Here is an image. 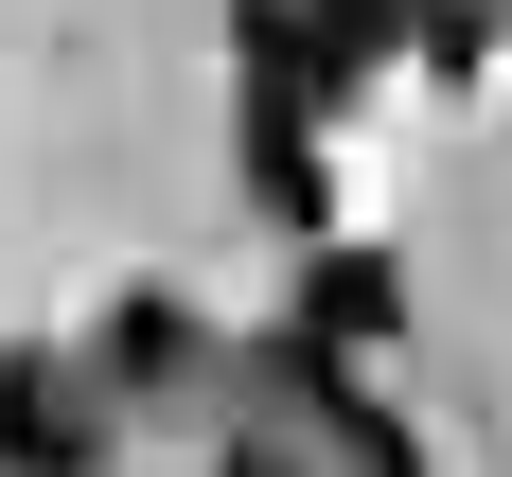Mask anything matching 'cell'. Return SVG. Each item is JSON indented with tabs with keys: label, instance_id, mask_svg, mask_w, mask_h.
Segmentation results:
<instances>
[{
	"label": "cell",
	"instance_id": "cell-1",
	"mask_svg": "<svg viewBox=\"0 0 512 477\" xmlns=\"http://www.w3.org/2000/svg\"><path fill=\"white\" fill-rule=\"evenodd\" d=\"M0 460H18V477H71V460H89V424L53 407V371H0Z\"/></svg>",
	"mask_w": 512,
	"mask_h": 477
}]
</instances>
